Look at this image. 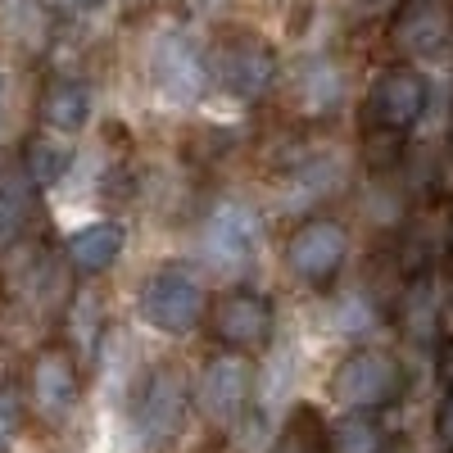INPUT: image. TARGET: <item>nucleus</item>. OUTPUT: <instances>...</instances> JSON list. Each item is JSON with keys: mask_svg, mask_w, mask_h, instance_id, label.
Listing matches in <instances>:
<instances>
[{"mask_svg": "<svg viewBox=\"0 0 453 453\" xmlns=\"http://www.w3.org/2000/svg\"><path fill=\"white\" fill-rule=\"evenodd\" d=\"M59 5H68V10H96V5H104V0H59Z\"/></svg>", "mask_w": 453, "mask_h": 453, "instance_id": "nucleus-30", "label": "nucleus"}, {"mask_svg": "<svg viewBox=\"0 0 453 453\" xmlns=\"http://www.w3.org/2000/svg\"><path fill=\"white\" fill-rule=\"evenodd\" d=\"M435 372H440L444 386H453V331H444L440 349H435Z\"/></svg>", "mask_w": 453, "mask_h": 453, "instance_id": "nucleus-26", "label": "nucleus"}, {"mask_svg": "<svg viewBox=\"0 0 453 453\" xmlns=\"http://www.w3.org/2000/svg\"><path fill=\"white\" fill-rule=\"evenodd\" d=\"M36 186L19 164H0V250H14L36 218Z\"/></svg>", "mask_w": 453, "mask_h": 453, "instance_id": "nucleus-19", "label": "nucleus"}, {"mask_svg": "<svg viewBox=\"0 0 453 453\" xmlns=\"http://www.w3.org/2000/svg\"><path fill=\"white\" fill-rule=\"evenodd\" d=\"M82 403V367L68 345H46L27 363V386H23V408L42 426H64Z\"/></svg>", "mask_w": 453, "mask_h": 453, "instance_id": "nucleus-9", "label": "nucleus"}, {"mask_svg": "<svg viewBox=\"0 0 453 453\" xmlns=\"http://www.w3.org/2000/svg\"><path fill=\"white\" fill-rule=\"evenodd\" d=\"M23 390H14V386H5L0 381V453H10L14 449V440H19V431H23Z\"/></svg>", "mask_w": 453, "mask_h": 453, "instance_id": "nucleus-24", "label": "nucleus"}, {"mask_svg": "<svg viewBox=\"0 0 453 453\" xmlns=\"http://www.w3.org/2000/svg\"><path fill=\"white\" fill-rule=\"evenodd\" d=\"M36 119L50 132H82L91 119V82L78 78V73H50L42 96H36Z\"/></svg>", "mask_w": 453, "mask_h": 453, "instance_id": "nucleus-15", "label": "nucleus"}, {"mask_svg": "<svg viewBox=\"0 0 453 453\" xmlns=\"http://www.w3.org/2000/svg\"><path fill=\"white\" fill-rule=\"evenodd\" d=\"M145 78L168 109H191L209 91V50L186 27H164L150 36Z\"/></svg>", "mask_w": 453, "mask_h": 453, "instance_id": "nucleus-3", "label": "nucleus"}, {"mask_svg": "<svg viewBox=\"0 0 453 453\" xmlns=\"http://www.w3.org/2000/svg\"><path fill=\"white\" fill-rule=\"evenodd\" d=\"M444 263H449V273H453V232H449V245H444Z\"/></svg>", "mask_w": 453, "mask_h": 453, "instance_id": "nucleus-31", "label": "nucleus"}, {"mask_svg": "<svg viewBox=\"0 0 453 453\" xmlns=\"http://www.w3.org/2000/svg\"><path fill=\"white\" fill-rule=\"evenodd\" d=\"M286 100L295 109V119L304 123H331L349 100V73L335 55H304L290 78H286Z\"/></svg>", "mask_w": 453, "mask_h": 453, "instance_id": "nucleus-12", "label": "nucleus"}, {"mask_svg": "<svg viewBox=\"0 0 453 453\" xmlns=\"http://www.w3.org/2000/svg\"><path fill=\"white\" fill-rule=\"evenodd\" d=\"M73 145L64 141V132H50V127H42V132H32L27 141H23V155H19V168L27 173V181L36 186V191H55V186L73 173Z\"/></svg>", "mask_w": 453, "mask_h": 453, "instance_id": "nucleus-17", "label": "nucleus"}, {"mask_svg": "<svg viewBox=\"0 0 453 453\" xmlns=\"http://www.w3.org/2000/svg\"><path fill=\"white\" fill-rule=\"evenodd\" d=\"M331 453H390V431L381 412L367 408H340V418L326 426Z\"/></svg>", "mask_w": 453, "mask_h": 453, "instance_id": "nucleus-21", "label": "nucleus"}, {"mask_svg": "<svg viewBox=\"0 0 453 453\" xmlns=\"http://www.w3.org/2000/svg\"><path fill=\"white\" fill-rule=\"evenodd\" d=\"M440 331H453V286H449V295L440 299Z\"/></svg>", "mask_w": 453, "mask_h": 453, "instance_id": "nucleus-28", "label": "nucleus"}, {"mask_svg": "<svg viewBox=\"0 0 453 453\" xmlns=\"http://www.w3.org/2000/svg\"><path fill=\"white\" fill-rule=\"evenodd\" d=\"M64 318H68V349L78 354V363L91 358V354L100 349L104 331H109V304H104V295H100L96 286L73 290Z\"/></svg>", "mask_w": 453, "mask_h": 453, "instance_id": "nucleus-20", "label": "nucleus"}, {"mask_svg": "<svg viewBox=\"0 0 453 453\" xmlns=\"http://www.w3.org/2000/svg\"><path fill=\"white\" fill-rule=\"evenodd\" d=\"M390 42L408 64L435 59L453 42V19L440 0H399L390 10Z\"/></svg>", "mask_w": 453, "mask_h": 453, "instance_id": "nucleus-13", "label": "nucleus"}, {"mask_svg": "<svg viewBox=\"0 0 453 453\" xmlns=\"http://www.w3.org/2000/svg\"><path fill=\"white\" fill-rule=\"evenodd\" d=\"M218 349H236V354H263L277 335V304L254 286H232L218 299H209L204 322Z\"/></svg>", "mask_w": 453, "mask_h": 453, "instance_id": "nucleus-6", "label": "nucleus"}, {"mask_svg": "<svg viewBox=\"0 0 453 453\" xmlns=\"http://www.w3.org/2000/svg\"><path fill=\"white\" fill-rule=\"evenodd\" d=\"M431 109V82L418 64H390L376 73V82L367 87L363 100V123L367 132H386V136H408L426 119Z\"/></svg>", "mask_w": 453, "mask_h": 453, "instance_id": "nucleus-8", "label": "nucleus"}, {"mask_svg": "<svg viewBox=\"0 0 453 453\" xmlns=\"http://www.w3.org/2000/svg\"><path fill=\"white\" fill-rule=\"evenodd\" d=\"M440 290L431 286V273H412L408 286L399 290V309H395V322L399 331L412 340V345H431L440 335Z\"/></svg>", "mask_w": 453, "mask_h": 453, "instance_id": "nucleus-18", "label": "nucleus"}, {"mask_svg": "<svg viewBox=\"0 0 453 453\" xmlns=\"http://www.w3.org/2000/svg\"><path fill=\"white\" fill-rule=\"evenodd\" d=\"M431 426H435V444H440V453H453V386H449V395L440 399Z\"/></svg>", "mask_w": 453, "mask_h": 453, "instance_id": "nucleus-25", "label": "nucleus"}, {"mask_svg": "<svg viewBox=\"0 0 453 453\" xmlns=\"http://www.w3.org/2000/svg\"><path fill=\"white\" fill-rule=\"evenodd\" d=\"M258 245H263V218L250 200L226 196L209 209L204 232H200V250H204V263L218 277H245L258 258Z\"/></svg>", "mask_w": 453, "mask_h": 453, "instance_id": "nucleus-7", "label": "nucleus"}, {"mask_svg": "<svg viewBox=\"0 0 453 453\" xmlns=\"http://www.w3.org/2000/svg\"><path fill=\"white\" fill-rule=\"evenodd\" d=\"M186 408H191V381L173 358H159L132 395V426L145 444H168L186 422Z\"/></svg>", "mask_w": 453, "mask_h": 453, "instance_id": "nucleus-11", "label": "nucleus"}, {"mask_svg": "<svg viewBox=\"0 0 453 453\" xmlns=\"http://www.w3.org/2000/svg\"><path fill=\"white\" fill-rule=\"evenodd\" d=\"M123 250H127L123 222H119V218H96V222H87V226H78V232L64 236L59 258H64L68 273L96 281V277H104L113 263L123 258Z\"/></svg>", "mask_w": 453, "mask_h": 453, "instance_id": "nucleus-14", "label": "nucleus"}, {"mask_svg": "<svg viewBox=\"0 0 453 453\" xmlns=\"http://www.w3.org/2000/svg\"><path fill=\"white\" fill-rule=\"evenodd\" d=\"M349 5V14H363V19H372V14H390L399 0H345Z\"/></svg>", "mask_w": 453, "mask_h": 453, "instance_id": "nucleus-27", "label": "nucleus"}, {"mask_svg": "<svg viewBox=\"0 0 453 453\" xmlns=\"http://www.w3.org/2000/svg\"><path fill=\"white\" fill-rule=\"evenodd\" d=\"M403 363L381 349V345H354L345 358L335 363L326 395L335 408H367V412H386L403 399Z\"/></svg>", "mask_w": 453, "mask_h": 453, "instance_id": "nucleus-5", "label": "nucleus"}, {"mask_svg": "<svg viewBox=\"0 0 453 453\" xmlns=\"http://www.w3.org/2000/svg\"><path fill=\"white\" fill-rule=\"evenodd\" d=\"M5 281H10V295L23 299L27 309L46 304V299H55V295H64L59 290V273H55V263L46 258V250H27L23 258H14Z\"/></svg>", "mask_w": 453, "mask_h": 453, "instance_id": "nucleus-22", "label": "nucleus"}, {"mask_svg": "<svg viewBox=\"0 0 453 453\" xmlns=\"http://www.w3.org/2000/svg\"><path fill=\"white\" fill-rule=\"evenodd\" d=\"M204 309H209V286L191 263H159V268H150L141 277L136 313L150 331L173 335V340L191 335L204 322Z\"/></svg>", "mask_w": 453, "mask_h": 453, "instance_id": "nucleus-2", "label": "nucleus"}, {"mask_svg": "<svg viewBox=\"0 0 453 453\" xmlns=\"http://www.w3.org/2000/svg\"><path fill=\"white\" fill-rule=\"evenodd\" d=\"M449 155H453V109H449Z\"/></svg>", "mask_w": 453, "mask_h": 453, "instance_id": "nucleus-32", "label": "nucleus"}, {"mask_svg": "<svg viewBox=\"0 0 453 453\" xmlns=\"http://www.w3.org/2000/svg\"><path fill=\"white\" fill-rule=\"evenodd\" d=\"M349 226L340 222L335 213L318 209V213H304L295 226H290V236L281 245V263H286V273L299 281V286H309V290H326L340 281V273H345V263H349Z\"/></svg>", "mask_w": 453, "mask_h": 453, "instance_id": "nucleus-4", "label": "nucleus"}, {"mask_svg": "<svg viewBox=\"0 0 453 453\" xmlns=\"http://www.w3.org/2000/svg\"><path fill=\"white\" fill-rule=\"evenodd\" d=\"M340 164L331 159V155H304V159H295L286 173H281V196H277V204L281 209H290V213H318V204L340 186Z\"/></svg>", "mask_w": 453, "mask_h": 453, "instance_id": "nucleus-16", "label": "nucleus"}, {"mask_svg": "<svg viewBox=\"0 0 453 453\" xmlns=\"http://www.w3.org/2000/svg\"><path fill=\"white\" fill-rule=\"evenodd\" d=\"M191 403L204 412V422L218 431H236L250 418V403H254V367L245 354L236 349H218L204 372L196 376V390Z\"/></svg>", "mask_w": 453, "mask_h": 453, "instance_id": "nucleus-10", "label": "nucleus"}, {"mask_svg": "<svg viewBox=\"0 0 453 453\" xmlns=\"http://www.w3.org/2000/svg\"><path fill=\"white\" fill-rule=\"evenodd\" d=\"M268 453H331L326 444V422L318 418L313 408H295L286 431L277 435V444Z\"/></svg>", "mask_w": 453, "mask_h": 453, "instance_id": "nucleus-23", "label": "nucleus"}, {"mask_svg": "<svg viewBox=\"0 0 453 453\" xmlns=\"http://www.w3.org/2000/svg\"><path fill=\"white\" fill-rule=\"evenodd\" d=\"M209 87L222 96H232L241 104H258L281 87V55L268 36H258L250 27H236L218 36V46L209 50Z\"/></svg>", "mask_w": 453, "mask_h": 453, "instance_id": "nucleus-1", "label": "nucleus"}, {"mask_svg": "<svg viewBox=\"0 0 453 453\" xmlns=\"http://www.w3.org/2000/svg\"><path fill=\"white\" fill-rule=\"evenodd\" d=\"M232 0H191V10H200V14H222Z\"/></svg>", "mask_w": 453, "mask_h": 453, "instance_id": "nucleus-29", "label": "nucleus"}]
</instances>
